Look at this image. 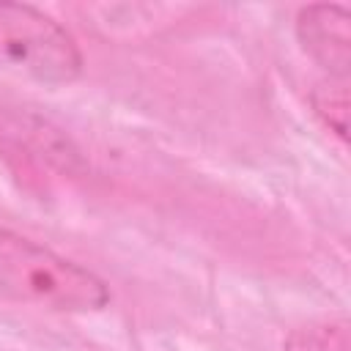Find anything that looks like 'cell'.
I'll list each match as a JSON object with an SVG mask.
<instances>
[{
	"instance_id": "obj_1",
	"label": "cell",
	"mask_w": 351,
	"mask_h": 351,
	"mask_svg": "<svg viewBox=\"0 0 351 351\" xmlns=\"http://www.w3.org/2000/svg\"><path fill=\"white\" fill-rule=\"evenodd\" d=\"M0 299L55 313H93L110 302V288L85 266L0 228Z\"/></svg>"
},
{
	"instance_id": "obj_2",
	"label": "cell",
	"mask_w": 351,
	"mask_h": 351,
	"mask_svg": "<svg viewBox=\"0 0 351 351\" xmlns=\"http://www.w3.org/2000/svg\"><path fill=\"white\" fill-rule=\"evenodd\" d=\"M0 69L41 85H66L80 77L82 55L52 16L33 5L0 3Z\"/></svg>"
},
{
	"instance_id": "obj_3",
	"label": "cell",
	"mask_w": 351,
	"mask_h": 351,
	"mask_svg": "<svg viewBox=\"0 0 351 351\" xmlns=\"http://www.w3.org/2000/svg\"><path fill=\"white\" fill-rule=\"evenodd\" d=\"M302 49L332 77L346 80L351 69V14L335 3L307 5L296 16Z\"/></svg>"
},
{
	"instance_id": "obj_4",
	"label": "cell",
	"mask_w": 351,
	"mask_h": 351,
	"mask_svg": "<svg viewBox=\"0 0 351 351\" xmlns=\"http://www.w3.org/2000/svg\"><path fill=\"white\" fill-rule=\"evenodd\" d=\"M285 351H351L348 318H324L293 329L285 340Z\"/></svg>"
},
{
	"instance_id": "obj_5",
	"label": "cell",
	"mask_w": 351,
	"mask_h": 351,
	"mask_svg": "<svg viewBox=\"0 0 351 351\" xmlns=\"http://www.w3.org/2000/svg\"><path fill=\"white\" fill-rule=\"evenodd\" d=\"M310 99H313V110L318 112V118L340 140H346L348 137V90H346V85L343 82H337V85L324 82L313 90Z\"/></svg>"
}]
</instances>
